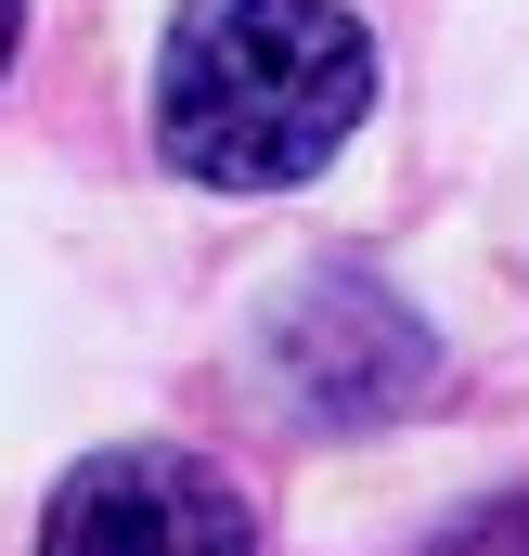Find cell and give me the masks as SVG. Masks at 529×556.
Returning a JSON list of instances; mask_svg holds the SVG:
<instances>
[{"label": "cell", "instance_id": "1", "mask_svg": "<svg viewBox=\"0 0 529 556\" xmlns=\"http://www.w3.org/2000/svg\"><path fill=\"white\" fill-rule=\"evenodd\" d=\"M375 117V39L349 0H181L155 52V142L220 194H284Z\"/></svg>", "mask_w": 529, "mask_h": 556}, {"label": "cell", "instance_id": "2", "mask_svg": "<svg viewBox=\"0 0 529 556\" xmlns=\"http://www.w3.org/2000/svg\"><path fill=\"white\" fill-rule=\"evenodd\" d=\"M259 363H271V389H284L297 427H388L400 402L439 376L426 324H413L375 273H310L284 311H271Z\"/></svg>", "mask_w": 529, "mask_h": 556}, {"label": "cell", "instance_id": "3", "mask_svg": "<svg viewBox=\"0 0 529 556\" xmlns=\"http://www.w3.org/2000/svg\"><path fill=\"white\" fill-rule=\"evenodd\" d=\"M39 556H259V518H246V492L207 453L117 440V453H91V466L52 479Z\"/></svg>", "mask_w": 529, "mask_h": 556}, {"label": "cell", "instance_id": "4", "mask_svg": "<svg viewBox=\"0 0 529 556\" xmlns=\"http://www.w3.org/2000/svg\"><path fill=\"white\" fill-rule=\"evenodd\" d=\"M426 556H529V492H491V505H465V518H452Z\"/></svg>", "mask_w": 529, "mask_h": 556}, {"label": "cell", "instance_id": "5", "mask_svg": "<svg viewBox=\"0 0 529 556\" xmlns=\"http://www.w3.org/2000/svg\"><path fill=\"white\" fill-rule=\"evenodd\" d=\"M13 39H26V0H0V78H13Z\"/></svg>", "mask_w": 529, "mask_h": 556}]
</instances>
